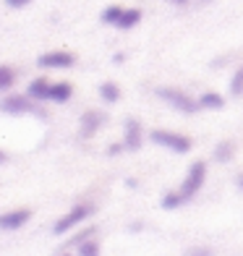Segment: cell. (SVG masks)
<instances>
[{
  "mask_svg": "<svg viewBox=\"0 0 243 256\" xmlns=\"http://www.w3.org/2000/svg\"><path fill=\"white\" fill-rule=\"evenodd\" d=\"M0 110L6 115H37V118H48V112H44L37 100H32L29 94H10V97H3L0 102Z\"/></svg>",
  "mask_w": 243,
  "mask_h": 256,
  "instance_id": "1",
  "label": "cell"
},
{
  "mask_svg": "<svg viewBox=\"0 0 243 256\" xmlns=\"http://www.w3.org/2000/svg\"><path fill=\"white\" fill-rule=\"evenodd\" d=\"M157 97L165 100L168 104H172V108L180 110V112H196V110L202 108L199 102H194L186 92H180V89H176V86H160V89H157Z\"/></svg>",
  "mask_w": 243,
  "mask_h": 256,
  "instance_id": "2",
  "label": "cell"
},
{
  "mask_svg": "<svg viewBox=\"0 0 243 256\" xmlns=\"http://www.w3.org/2000/svg\"><path fill=\"white\" fill-rule=\"evenodd\" d=\"M92 214H94V206H92V204H76V206H71V212L63 214V217L52 225V232H55V236H63V232H68L71 228H76L78 222H84V220L92 217Z\"/></svg>",
  "mask_w": 243,
  "mask_h": 256,
  "instance_id": "3",
  "label": "cell"
},
{
  "mask_svg": "<svg viewBox=\"0 0 243 256\" xmlns=\"http://www.w3.org/2000/svg\"><path fill=\"white\" fill-rule=\"evenodd\" d=\"M204 178H206V165H204V162H194V165L188 168V176H186V180H183L180 191H178L183 204L191 202L194 196H196V191L204 186Z\"/></svg>",
  "mask_w": 243,
  "mask_h": 256,
  "instance_id": "4",
  "label": "cell"
},
{
  "mask_svg": "<svg viewBox=\"0 0 243 256\" xmlns=\"http://www.w3.org/2000/svg\"><path fill=\"white\" fill-rule=\"evenodd\" d=\"M149 138H152L154 144H160V146H168V149H172V152H178V154L191 152V138L183 136V134H172V131H162V128H154Z\"/></svg>",
  "mask_w": 243,
  "mask_h": 256,
  "instance_id": "5",
  "label": "cell"
},
{
  "mask_svg": "<svg viewBox=\"0 0 243 256\" xmlns=\"http://www.w3.org/2000/svg\"><path fill=\"white\" fill-rule=\"evenodd\" d=\"M74 63H76V55L68 50H52V52H44L37 58L40 68H71Z\"/></svg>",
  "mask_w": 243,
  "mask_h": 256,
  "instance_id": "6",
  "label": "cell"
},
{
  "mask_svg": "<svg viewBox=\"0 0 243 256\" xmlns=\"http://www.w3.org/2000/svg\"><path fill=\"white\" fill-rule=\"evenodd\" d=\"M102 123H105V112H100V110H86L84 115H81V128H78V136L81 138H89V136H94Z\"/></svg>",
  "mask_w": 243,
  "mask_h": 256,
  "instance_id": "7",
  "label": "cell"
},
{
  "mask_svg": "<svg viewBox=\"0 0 243 256\" xmlns=\"http://www.w3.org/2000/svg\"><path fill=\"white\" fill-rule=\"evenodd\" d=\"M32 220V209H14V212L0 214V230H18Z\"/></svg>",
  "mask_w": 243,
  "mask_h": 256,
  "instance_id": "8",
  "label": "cell"
},
{
  "mask_svg": "<svg viewBox=\"0 0 243 256\" xmlns=\"http://www.w3.org/2000/svg\"><path fill=\"white\" fill-rule=\"evenodd\" d=\"M123 144H126V149H131V152H136V149L142 146V123H138L136 118L126 120V136H123Z\"/></svg>",
  "mask_w": 243,
  "mask_h": 256,
  "instance_id": "9",
  "label": "cell"
},
{
  "mask_svg": "<svg viewBox=\"0 0 243 256\" xmlns=\"http://www.w3.org/2000/svg\"><path fill=\"white\" fill-rule=\"evenodd\" d=\"M74 94V86L68 84V81H58V84H50V92H48V100L50 102H68Z\"/></svg>",
  "mask_w": 243,
  "mask_h": 256,
  "instance_id": "10",
  "label": "cell"
},
{
  "mask_svg": "<svg viewBox=\"0 0 243 256\" xmlns=\"http://www.w3.org/2000/svg\"><path fill=\"white\" fill-rule=\"evenodd\" d=\"M48 92H50V81L48 78H34L32 84L26 86V94L32 97V100H37V102H42V100H48Z\"/></svg>",
  "mask_w": 243,
  "mask_h": 256,
  "instance_id": "11",
  "label": "cell"
},
{
  "mask_svg": "<svg viewBox=\"0 0 243 256\" xmlns=\"http://www.w3.org/2000/svg\"><path fill=\"white\" fill-rule=\"evenodd\" d=\"M199 104L204 110H222L225 108V97L217 94V92H206V94L199 97Z\"/></svg>",
  "mask_w": 243,
  "mask_h": 256,
  "instance_id": "12",
  "label": "cell"
},
{
  "mask_svg": "<svg viewBox=\"0 0 243 256\" xmlns=\"http://www.w3.org/2000/svg\"><path fill=\"white\" fill-rule=\"evenodd\" d=\"M142 21V10L138 8H123V16L118 21V29H134Z\"/></svg>",
  "mask_w": 243,
  "mask_h": 256,
  "instance_id": "13",
  "label": "cell"
},
{
  "mask_svg": "<svg viewBox=\"0 0 243 256\" xmlns=\"http://www.w3.org/2000/svg\"><path fill=\"white\" fill-rule=\"evenodd\" d=\"M100 97L105 100V102H118L120 100V86L115 84V81H102L100 84Z\"/></svg>",
  "mask_w": 243,
  "mask_h": 256,
  "instance_id": "14",
  "label": "cell"
},
{
  "mask_svg": "<svg viewBox=\"0 0 243 256\" xmlns=\"http://www.w3.org/2000/svg\"><path fill=\"white\" fill-rule=\"evenodd\" d=\"M14 84H16V68L0 66V92H8Z\"/></svg>",
  "mask_w": 243,
  "mask_h": 256,
  "instance_id": "15",
  "label": "cell"
},
{
  "mask_svg": "<svg viewBox=\"0 0 243 256\" xmlns=\"http://www.w3.org/2000/svg\"><path fill=\"white\" fill-rule=\"evenodd\" d=\"M123 16V8L120 6H108L105 10H102V24H112V26H118V21Z\"/></svg>",
  "mask_w": 243,
  "mask_h": 256,
  "instance_id": "16",
  "label": "cell"
},
{
  "mask_svg": "<svg viewBox=\"0 0 243 256\" xmlns=\"http://www.w3.org/2000/svg\"><path fill=\"white\" fill-rule=\"evenodd\" d=\"M97 236V225H89V228H81L78 232H76V236L71 238V240H68L66 243V246H81V243H84V240H89V238H94Z\"/></svg>",
  "mask_w": 243,
  "mask_h": 256,
  "instance_id": "17",
  "label": "cell"
},
{
  "mask_svg": "<svg viewBox=\"0 0 243 256\" xmlns=\"http://www.w3.org/2000/svg\"><path fill=\"white\" fill-rule=\"evenodd\" d=\"M233 152H236L233 142H220V144L214 146V160H217V162H228L230 157H233Z\"/></svg>",
  "mask_w": 243,
  "mask_h": 256,
  "instance_id": "18",
  "label": "cell"
},
{
  "mask_svg": "<svg viewBox=\"0 0 243 256\" xmlns=\"http://www.w3.org/2000/svg\"><path fill=\"white\" fill-rule=\"evenodd\" d=\"M76 248H78V256H100V254H102L100 243H97L94 238L84 240V243H81V246H76Z\"/></svg>",
  "mask_w": 243,
  "mask_h": 256,
  "instance_id": "19",
  "label": "cell"
},
{
  "mask_svg": "<svg viewBox=\"0 0 243 256\" xmlns=\"http://www.w3.org/2000/svg\"><path fill=\"white\" fill-rule=\"evenodd\" d=\"M230 94H233V97H243V66L236 71L233 81H230Z\"/></svg>",
  "mask_w": 243,
  "mask_h": 256,
  "instance_id": "20",
  "label": "cell"
},
{
  "mask_svg": "<svg viewBox=\"0 0 243 256\" xmlns=\"http://www.w3.org/2000/svg\"><path fill=\"white\" fill-rule=\"evenodd\" d=\"M183 204V199H180V194L176 191V194H165V196H162V209H178Z\"/></svg>",
  "mask_w": 243,
  "mask_h": 256,
  "instance_id": "21",
  "label": "cell"
},
{
  "mask_svg": "<svg viewBox=\"0 0 243 256\" xmlns=\"http://www.w3.org/2000/svg\"><path fill=\"white\" fill-rule=\"evenodd\" d=\"M186 256H214V251L206 248V246H194V248L186 251Z\"/></svg>",
  "mask_w": 243,
  "mask_h": 256,
  "instance_id": "22",
  "label": "cell"
},
{
  "mask_svg": "<svg viewBox=\"0 0 243 256\" xmlns=\"http://www.w3.org/2000/svg\"><path fill=\"white\" fill-rule=\"evenodd\" d=\"M29 3H32V0H6L8 8H26Z\"/></svg>",
  "mask_w": 243,
  "mask_h": 256,
  "instance_id": "23",
  "label": "cell"
},
{
  "mask_svg": "<svg viewBox=\"0 0 243 256\" xmlns=\"http://www.w3.org/2000/svg\"><path fill=\"white\" fill-rule=\"evenodd\" d=\"M123 149H126V144H110V146H108V154H112V157H115V154H120Z\"/></svg>",
  "mask_w": 243,
  "mask_h": 256,
  "instance_id": "24",
  "label": "cell"
},
{
  "mask_svg": "<svg viewBox=\"0 0 243 256\" xmlns=\"http://www.w3.org/2000/svg\"><path fill=\"white\" fill-rule=\"evenodd\" d=\"M6 162H8V154L3 152V149H0V165H6Z\"/></svg>",
  "mask_w": 243,
  "mask_h": 256,
  "instance_id": "25",
  "label": "cell"
},
{
  "mask_svg": "<svg viewBox=\"0 0 243 256\" xmlns=\"http://www.w3.org/2000/svg\"><path fill=\"white\" fill-rule=\"evenodd\" d=\"M168 3H172V6H186L188 0H168Z\"/></svg>",
  "mask_w": 243,
  "mask_h": 256,
  "instance_id": "26",
  "label": "cell"
},
{
  "mask_svg": "<svg viewBox=\"0 0 243 256\" xmlns=\"http://www.w3.org/2000/svg\"><path fill=\"white\" fill-rule=\"evenodd\" d=\"M60 256H71V254H60Z\"/></svg>",
  "mask_w": 243,
  "mask_h": 256,
  "instance_id": "27",
  "label": "cell"
},
{
  "mask_svg": "<svg viewBox=\"0 0 243 256\" xmlns=\"http://www.w3.org/2000/svg\"><path fill=\"white\" fill-rule=\"evenodd\" d=\"M240 188H243V180H240Z\"/></svg>",
  "mask_w": 243,
  "mask_h": 256,
  "instance_id": "28",
  "label": "cell"
}]
</instances>
